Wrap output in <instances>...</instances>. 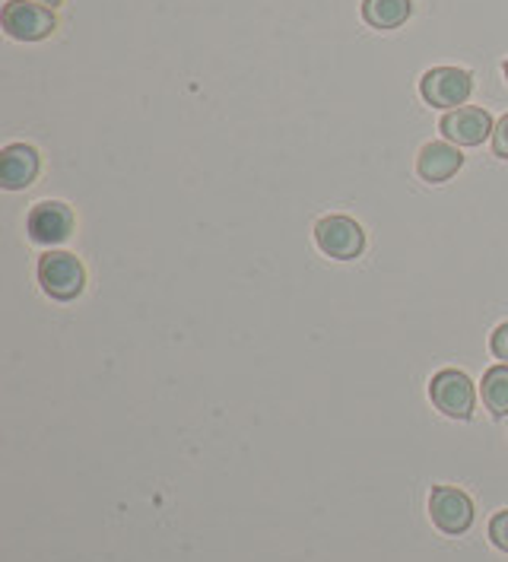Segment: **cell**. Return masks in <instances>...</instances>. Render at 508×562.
I'll use <instances>...</instances> for the list:
<instances>
[{
	"label": "cell",
	"mask_w": 508,
	"mask_h": 562,
	"mask_svg": "<svg viewBox=\"0 0 508 562\" xmlns=\"http://www.w3.org/2000/svg\"><path fill=\"white\" fill-rule=\"evenodd\" d=\"M3 32L16 42H42L58 30V16L45 3H30V0H7L0 13Z\"/></svg>",
	"instance_id": "obj_1"
},
{
	"label": "cell",
	"mask_w": 508,
	"mask_h": 562,
	"mask_svg": "<svg viewBox=\"0 0 508 562\" xmlns=\"http://www.w3.org/2000/svg\"><path fill=\"white\" fill-rule=\"evenodd\" d=\"M474 77L461 67H432L419 80V95L432 109H461L471 99Z\"/></svg>",
	"instance_id": "obj_2"
},
{
	"label": "cell",
	"mask_w": 508,
	"mask_h": 562,
	"mask_svg": "<svg viewBox=\"0 0 508 562\" xmlns=\"http://www.w3.org/2000/svg\"><path fill=\"white\" fill-rule=\"evenodd\" d=\"M38 283H42V290L52 299L70 302V299H77L83 293L87 270H83V265L74 255H67V251H48L38 261Z\"/></svg>",
	"instance_id": "obj_3"
},
{
	"label": "cell",
	"mask_w": 508,
	"mask_h": 562,
	"mask_svg": "<svg viewBox=\"0 0 508 562\" xmlns=\"http://www.w3.org/2000/svg\"><path fill=\"white\" fill-rule=\"evenodd\" d=\"M429 397H432L436 411L445 414L449 419H471L474 416V404H477L474 382L464 372H458V369L436 372L432 382H429Z\"/></svg>",
	"instance_id": "obj_4"
},
{
	"label": "cell",
	"mask_w": 508,
	"mask_h": 562,
	"mask_svg": "<svg viewBox=\"0 0 508 562\" xmlns=\"http://www.w3.org/2000/svg\"><path fill=\"white\" fill-rule=\"evenodd\" d=\"M315 241H318L321 255H328L334 261H353L365 248V233H362V226H359L357 220L334 213V216L318 220Z\"/></svg>",
	"instance_id": "obj_5"
},
{
	"label": "cell",
	"mask_w": 508,
	"mask_h": 562,
	"mask_svg": "<svg viewBox=\"0 0 508 562\" xmlns=\"http://www.w3.org/2000/svg\"><path fill=\"white\" fill-rule=\"evenodd\" d=\"M429 515L439 531L458 537L474 525V503L458 486H436L429 496Z\"/></svg>",
	"instance_id": "obj_6"
},
{
	"label": "cell",
	"mask_w": 508,
	"mask_h": 562,
	"mask_svg": "<svg viewBox=\"0 0 508 562\" xmlns=\"http://www.w3.org/2000/svg\"><path fill=\"white\" fill-rule=\"evenodd\" d=\"M442 134L445 140L454 147H479L486 137H493L496 124L489 119V112H483L477 105H461V109H451L449 115L442 119Z\"/></svg>",
	"instance_id": "obj_7"
},
{
	"label": "cell",
	"mask_w": 508,
	"mask_h": 562,
	"mask_svg": "<svg viewBox=\"0 0 508 562\" xmlns=\"http://www.w3.org/2000/svg\"><path fill=\"white\" fill-rule=\"evenodd\" d=\"M26 233H30L32 241L55 248L60 241H67L70 233H74V213H70L67 204H60V201L35 204L30 220H26Z\"/></svg>",
	"instance_id": "obj_8"
},
{
	"label": "cell",
	"mask_w": 508,
	"mask_h": 562,
	"mask_svg": "<svg viewBox=\"0 0 508 562\" xmlns=\"http://www.w3.org/2000/svg\"><path fill=\"white\" fill-rule=\"evenodd\" d=\"M38 153L30 144H10L0 153V184L7 191H23L38 178Z\"/></svg>",
	"instance_id": "obj_9"
},
{
	"label": "cell",
	"mask_w": 508,
	"mask_h": 562,
	"mask_svg": "<svg viewBox=\"0 0 508 562\" xmlns=\"http://www.w3.org/2000/svg\"><path fill=\"white\" fill-rule=\"evenodd\" d=\"M464 166V153L461 147H454L449 140H432L419 149L417 156V172L422 181L429 184H442L451 176H458V169Z\"/></svg>",
	"instance_id": "obj_10"
},
{
	"label": "cell",
	"mask_w": 508,
	"mask_h": 562,
	"mask_svg": "<svg viewBox=\"0 0 508 562\" xmlns=\"http://www.w3.org/2000/svg\"><path fill=\"white\" fill-rule=\"evenodd\" d=\"M414 13V0H362V20L372 30H400Z\"/></svg>",
	"instance_id": "obj_11"
},
{
	"label": "cell",
	"mask_w": 508,
	"mask_h": 562,
	"mask_svg": "<svg viewBox=\"0 0 508 562\" xmlns=\"http://www.w3.org/2000/svg\"><path fill=\"white\" fill-rule=\"evenodd\" d=\"M483 404H486V411L493 416H506L508 414V366H493V369H486V375H483Z\"/></svg>",
	"instance_id": "obj_12"
},
{
	"label": "cell",
	"mask_w": 508,
	"mask_h": 562,
	"mask_svg": "<svg viewBox=\"0 0 508 562\" xmlns=\"http://www.w3.org/2000/svg\"><path fill=\"white\" fill-rule=\"evenodd\" d=\"M489 540H493V547H499L503 553H508V508L493 515V521H489Z\"/></svg>",
	"instance_id": "obj_13"
},
{
	"label": "cell",
	"mask_w": 508,
	"mask_h": 562,
	"mask_svg": "<svg viewBox=\"0 0 508 562\" xmlns=\"http://www.w3.org/2000/svg\"><path fill=\"white\" fill-rule=\"evenodd\" d=\"M493 153L499 156V159H508V115H503L499 119V124H496V131H493Z\"/></svg>",
	"instance_id": "obj_14"
},
{
	"label": "cell",
	"mask_w": 508,
	"mask_h": 562,
	"mask_svg": "<svg viewBox=\"0 0 508 562\" xmlns=\"http://www.w3.org/2000/svg\"><path fill=\"white\" fill-rule=\"evenodd\" d=\"M489 347H493V356H496V359H503V362L508 366V322L493 330V340H489Z\"/></svg>",
	"instance_id": "obj_15"
},
{
	"label": "cell",
	"mask_w": 508,
	"mask_h": 562,
	"mask_svg": "<svg viewBox=\"0 0 508 562\" xmlns=\"http://www.w3.org/2000/svg\"><path fill=\"white\" fill-rule=\"evenodd\" d=\"M35 3H45V7H52V10H55V7H60L64 0H35Z\"/></svg>",
	"instance_id": "obj_16"
},
{
	"label": "cell",
	"mask_w": 508,
	"mask_h": 562,
	"mask_svg": "<svg viewBox=\"0 0 508 562\" xmlns=\"http://www.w3.org/2000/svg\"><path fill=\"white\" fill-rule=\"evenodd\" d=\"M503 74H506V80H508V58H506V64H503Z\"/></svg>",
	"instance_id": "obj_17"
}]
</instances>
